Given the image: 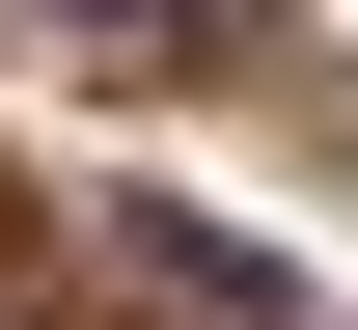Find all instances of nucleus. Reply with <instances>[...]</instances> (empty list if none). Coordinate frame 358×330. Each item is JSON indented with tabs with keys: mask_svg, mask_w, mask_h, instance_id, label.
I'll return each instance as SVG.
<instances>
[{
	"mask_svg": "<svg viewBox=\"0 0 358 330\" xmlns=\"http://www.w3.org/2000/svg\"><path fill=\"white\" fill-rule=\"evenodd\" d=\"M28 28H110V55H193L221 0H28Z\"/></svg>",
	"mask_w": 358,
	"mask_h": 330,
	"instance_id": "obj_1",
	"label": "nucleus"
}]
</instances>
